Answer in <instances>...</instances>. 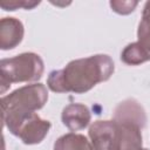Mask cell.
<instances>
[{
  "mask_svg": "<svg viewBox=\"0 0 150 150\" xmlns=\"http://www.w3.org/2000/svg\"><path fill=\"white\" fill-rule=\"evenodd\" d=\"M138 43L143 47L150 57V1L145 2L142 12V19L137 29Z\"/></svg>",
  "mask_w": 150,
  "mask_h": 150,
  "instance_id": "11",
  "label": "cell"
},
{
  "mask_svg": "<svg viewBox=\"0 0 150 150\" xmlns=\"http://www.w3.org/2000/svg\"><path fill=\"white\" fill-rule=\"evenodd\" d=\"M43 71V61L35 53H22L14 57L2 59L0 61L1 93H5L12 83L38 81Z\"/></svg>",
  "mask_w": 150,
  "mask_h": 150,
  "instance_id": "3",
  "label": "cell"
},
{
  "mask_svg": "<svg viewBox=\"0 0 150 150\" xmlns=\"http://www.w3.org/2000/svg\"><path fill=\"white\" fill-rule=\"evenodd\" d=\"M93 150H120L121 134L117 123L111 121H95L88 131Z\"/></svg>",
  "mask_w": 150,
  "mask_h": 150,
  "instance_id": "6",
  "label": "cell"
},
{
  "mask_svg": "<svg viewBox=\"0 0 150 150\" xmlns=\"http://www.w3.org/2000/svg\"><path fill=\"white\" fill-rule=\"evenodd\" d=\"M40 1H32V0H12V1H1L0 6L5 11H15L18 8H25V9H33L35 6H38Z\"/></svg>",
  "mask_w": 150,
  "mask_h": 150,
  "instance_id": "12",
  "label": "cell"
},
{
  "mask_svg": "<svg viewBox=\"0 0 150 150\" xmlns=\"http://www.w3.org/2000/svg\"><path fill=\"white\" fill-rule=\"evenodd\" d=\"M23 34V25L19 19L9 16L0 20V48L2 50L14 49L22 41Z\"/></svg>",
  "mask_w": 150,
  "mask_h": 150,
  "instance_id": "7",
  "label": "cell"
},
{
  "mask_svg": "<svg viewBox=\"0 0 150 150\" xmlns=\"http://www.w3.org/2000/svg\"><path fill=\"white\" fill-rule=\"evenodd\" d=\"M121 60L128 66H138L150 61V57L138 42H132L124 47L121 53Z\"/></svg>",
  "mask_w": 150,
  "mask_h": 150,
  "instance_id": "10",
  "label": "cell"
},
{
  "mask_svg": "<svg viewBox=\"0 0 150 150\" xmlns=\"http://www.w3.org/2000/svg\"><path fill=\"white\" fill-rule=\"evenodd\" d=\"M115 70L112 59L107 54H96L73 60L62 69L52 70L47 86L54 93L84 94L97 83L110 79Z\"/></svg>",
  "mask_w": 150,
  "mask_h": 150,
  "instance_id": "1",
  "label": "cell"
},
{
  "mask_svg": "<svg viewBox=\"0 0 150 150\" xmlns=\"http://www.w3.org/2000/svg\"><path fill=\"white\" fill-rule=\"evenodd\" d=\"M137 5H138L137 1H110L111 9L121 15H127L132 13Z\"/></svg>",
  "mask_w": 150,
  "mask_h": 150,
  "instance_id": "13",
  "label": "cell"
},
{
  "mask_svg": "<svg viewBox=\"0 0 150 150\" xmlns=\"http://www.w3.org/2000/svg\"><path fill=\"white\" fill-rule=\"evenodd\" d=\"M53 150H93V146L86 136L68 132L54 142Z\"/></svg>",
  "mask_w": 150,
  "mask_h": 150,
  "instance_id": "9",
  "label": "cell"
},
{
  "mask_svg": "<svg viewBox=\"0 0 150 150\" xmlns=\"http://www.w3.org/2000/svg\"><path fill=\"white\" fill-rule=\"evenodd\" d=\"M2 124L27 145L41 143L50 129V122L42 120L35 112L2 116Z\"/></svg>",
  "mask_w": 150,
  "mask_h": 150,
  "instance_id": "5",
  "label": "cell"
},
{
  "mask_svg": "<svg viewBox=\"0 0 150 150\" xmlns=\"http://www.w3.org/2000/svg\"><path fill=\"white\" fill-rule=\"evenodd\" d=\"M112 120L121 134L120 150H148L142 146V130L146 124V114L135 98H127L114 110Z\"/></svg>",
  "mask_w": 150,
  "mask_h": 150,
  "instance_id": "2",
  "label": "cell"
},
{
  "mask_svg": "<svg viewBox=\"0 0 150 150\" xmlns=\"http://www.w3.org/2000/svg\"><path fill=\"white\" fill-rule=\"evenodd\" d=\"M61 120L70 131H79L89 125L91 114L87 105L82 103H70L63 108Z\"/></svg>",
  "mask_w": 150,
  "mask_h": 150,
  "instance_id": "8",
  "label": "cell"
},
{
  "mask_svg": "<svg viewBox=\"0 0 150 150\" xmlns=\"http://www.w3.org/2000/svg\"><path fill=\"white\" fill-rule=\"evenodd\" d=\"M48 100V91L45 84L34 83L15 89L1 98L2 116L14 114L34 112L41 109Z\"/></svg>",
  "mask_w": 150,
  "mask_h": 150,
  "instance_id": "4",
  "label": "cell"
}]
</instances>
